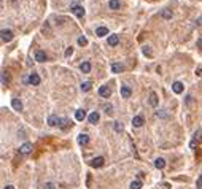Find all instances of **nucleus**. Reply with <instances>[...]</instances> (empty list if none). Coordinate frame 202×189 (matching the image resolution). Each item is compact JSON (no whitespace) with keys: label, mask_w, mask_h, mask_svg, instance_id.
Segmentation results:
<instances>
[{"label":"nucleus","mask_w":202,"mask_h":189,"mask_svg":"<svg viewBox=\"0 0 202 189\" xmlns=\"http://www.w3.org/2000/svg\"><path fill=\"white\" fill-rule=\"evenodd\" d=\"M2 41H5V43H8V41H11L13 40V32L11 30H8V29H2Z\"/></svg>","instance_id":"f257e3e1"},{"label":"nucleus","mask_w":202,"mask_h":189,"mask_svg":"<svg viewBox=\"0 0 202 189\" xmlns=\"http://www.w3.org/2000/svg\"><path fill=\"white\" fill-rule=\"evenodd\" d=\"M110 94H111V89L108 86H100L99 87V96H102V97H107L108 99L110 97Z\"/></svg>","instance_id":"f03ea898"},{"label":"nucleus","mask_w":202,"mask_h":189,"mask_svg":"<svg viewBox=\"0 0 202 189\" xmlns=\"http://www.w3.org/2000/svg\"><path fill=\"white\" fill-rule=\"evenodd\" d=\"M72 13H73L75 16H78V18H83V16H85V8L78 7V5H76V7L72 8Z\"/></svg>","instance_id":"7ed1b4c3"},{"label":"nucleus","mask_w":202,"mask_h":189,"mask_svg":"<svg viewBox=\"0 0 202 189\" xmlns=\"http://www.w3.org/2000/svg\"><path fill=\"white\" fill-rule=\"evenodd\" d=\"M29 83L32 86H38L40 84V76H38L37 73H30V76H29Z\"/></svg>","instance_id":"20e7f679"},{"label":"nucleus","mask_w":202,"mask_h":189,"mask_svg":"<svg viewBox=\"0 0 202 189\" xmlns=\"http://www.w3.org/2000/svg\"><path fill=\"white\" fill-rule=\"evenodd\" d=\"M118 43H120V35H116V33L108 35V44H110V46H116Z\"/></svg>","instance_id":"39448f33"},{"label":"nucleus","mask_w":202,"mask_h":189,"mask_svg":"<svg viewBox=\"0 0 202 189\" xmlns=\"http://www.w3.org/2000/svg\"><path fill=\"white\" fill-rule=\"evenodd\" d=\"M30 151H32V143H24V145L19 148V153H21V154H29Z\"/></svg>","instance_id":"423d86ee"},{"label":"nucleus","mask_w":202,"mask_h":189,"mask_svg":"<svg viewBox=\"0 0 202 189\" xmlns=\"http://www.w3.org/2000/svg\"><path fill=\"white\" fill-rule=\"evenodd\" d=\"M131 94H132V91H131V87H129V86H121V97L129 99V97H131Z\"/></svg>","instance_id":"0eeeda50"},{"label":"nucleus","mask_w":202,"mask_h":189,"mask_svg":"<svg viewBox=\"0 0 202 189\" xmlns=\"http://www.w3.org/2000/svg\"><path fill=\"white\" fill-rule=\"evenodd\" d=\"M132 126L134 127H142L143 126V118L142 116H134L132 118Z\"/></svg>","instance_id":"6e6552de"},{"label":"nucleus","mask_w":202,"mask_h":189,"mask_svg":"<svg viewBox=\"0 0 202 189\" xmlns=\"http://www.w3.org/2000/svg\"><path fill=\"white\" fill-rule=\"evenodd\" d=\"M172 89H173V92H175V94H182L183 92V84L180 81H175L172 84Z\"/></svg>","instance_id":"1a4fd4ad"},{"label":"nucleus","mask_w":202,"mask_h":189,"mask_svg":"<svg viewBox=\"0 0 202 189\" xmlns=\"http://www.w3.org/2000/svg\"><path fill=\"white\" fill-rule=\"evenodd\" d=\"M11 107H13L16 111H21L22 110V102L19 99H13V100H11Z\"/></svg>","instance_id":"9d476101"},{"label":"nucleus","mask_w":202,"mask_h":189,"mask_svg":"<svg viewBox=\"0 0 202 189\" xmlns=\"http://www.w3.org/2000/svg\"><path fill=\"white\" fill-rule=\"evenodd\" d=\"M91 165H92V167H96V169L102 167V165H104V157H100V156H99V157L92 159V160H91Z\"/></svg>","instance_id":"9b49d317"},{"label":"nucleus","mask_w":202,"mask_h":189,"mask_svg":"<svg viewBox=\"0 0 202 189\" xmlns=\"http://www.w3.org/2000/svg\"><path fill=\"white\" fill-rule=\"evenodd\" d=\"M96 35H97V37H105V35H108V29H107V27H104V26H100V27H97Z\"/></svg>","instance_id":"f8f14e48"},{"label":"nucleus","mask_w":202,"mask_h":189,"mask_svg":"<svg viewBox=\"0 0 202 189\" xmlns=\"http://www.w3.org/2000/svg\"><path fill=\"white\" fill-rule=\"evenodd\" d=\"M150 105L151 107H158V96H156V92H150Z\"/></svg>","instance_id":"ddd939ff"},{"label":"nucleus","mask_w":202,"mask_h":189,"mask_svg":"<svg viewBox=\"0 0 202 189\" xmlns=\"http://www.w3.org/2000/svg\"><path fill=\"white\" fill-rule=\"evenodd\" d=\"M72 124V122L69 121V119H65V118H59V127H61V129H67V127H69Z\"/></svg>","instance_id":"4468645a"},{"label":"nucleus","mask_w":202,"mask_h":189,"mask_svg":"<svg viewBox=\"0 0 202 189\" xmlns=\"http://www.w3.org/2000/svg\"><path fill=\"white\" fill-rule=\"evenodd\" d=\"M35 60L37 62H45V60H46V54L43 51H37L35 53Z\"/></svg>","instance_id":"2eb2a0df"},{"label":"nucleus","mask_w":202,"mask_h":189,"mask_svg":"<svg viewBox=\"0 0 202 189\" xmlns=\"http://www.w3.org/2000/svg\"><path fill=\"white\" fill-rule=\"evenodd\" d=\"M88 142H89V137L86 133H80V135H78V143L80 145H88Z\"/></svg>","instance_id":"dca6fc26"},{"label":"nucleus","mask_w":202,"mask_h":189,"mask_svg":"<svg viewBox=\"0 0 202 189\" xmlns=\"http://www.w3.org/2000/svg\"><path fill=\"white\" fill-rule=\"evenodd\" d=\"M75 118H76V121H83V119L86 118V111L85 110H76Z\"/></svg>","instance_id":"f3484780"},{"label":"nucleus","mask_w":202,"mask_h":189,"mask_svg":"<svg viewBox=\"0 0 202 189\" xmlns=\"http://www.w3.org/2000/svg\"><path fill=\"white\" fill-rule=\"evenodd\" d=\"M154 167H156V169H164V167H166V160L164 159H161V157H158V159H156L154 160Z\"/></svg>","instance_id":"a211bd4d"},{"label":"nucleus","mask_w":202,"mask_h":189,"mask_svg":"<svg viewBox=\"0 0 202 189\" xmlns=\"http://www.w3.org/2000/svg\"><path fill=\"white\" fill-rule=\"evenodd\" d=\"M97 121H99V113L97 111H92V113L89 114V122H91V124H96Z\"/></svg>","instance_id":"6ab92c4d"},{"label":"nucleus","mask_w":202,"mask_h":189,"mask_svg":"<svg viewBox=\"0 0 202 189\" xmlns=\"http://www.w3.org/2000/svg\"><path fill=\"white\" fill-rule=\"evenodd\" d=\"M48 124L49 126H57L59 124V118H57V116H54V114H51L48 118Z\"/></svg>","instance_id":"aec40b11"},{"label":"nucleus","mask_w":202,"mask_h":189,"mask_svg":"<svg viewBox=\"0 0 202 189\" xmlns=\"http://www.w3.org/2000/svg\"><path fill=\"white\" fill-rule=\"evenodd\" d=\"M80 69H81L83 73H89V72H91V64H89V62H83L80 65Z\"/></svg>","instance_id":"412c9836"},{"label":"nucleus","mask_w":202,"mask_h":189,"mask_svg":"<svg viewBox=\"0 0 202 189\" xmlns=\"http://www.w3.org/2000/svg\"><path fill=\"white\" fill-rule=\"evenodd\" d=\"M108 7H110L111 10H120L121 5H120V2H118V0H110V2H108Z\"/></svg>","instance_id":"4be33fe9"},{"label":"nucleus","mask_w":202,"mask_h":189,"mask_svg":"<svg viewBox=\"0 0 202 189\" xmlns=\"http://www.w3.org/2000/svg\"><path fill=\"white\" fill-rule=\"evenodd\" d=\"M111 72H113V73H121V72H123V65L121 64H113V65H111Z\"/></svg>","instance_id":"5701e85b"},{"label":"nucleus","mask_w":202,"mask_h":189,"mask_svg":"<svg viewBox=\"0 0 202 189\" xmlns=\"http://www.w3.org/2000/svg\"><path fill=\"white\" fill-rule=\"evenodd\" d=\"M161 16H162V18H166V19H170L172 18V11L170 10H162L161 11Z\"/></svg>","instance_id":"b1692460"},{"label":"nucleus","mask_w":202,"mask_h":189,"mask_svg":"<svg viewBox=\"0 0 202 189\" xmlns=\"http://www.w3.org/2000/svg\"><path fill=\"white\" fill-rule=\"evenodd\" d=\"M104 111H105L107 114H111V113H113V107H111L110 103H105L104 105Z\"/></svg>","instance_id":"393cba45"},{"label":"nucleus","mask_w":202,"mask_h":189,"mask_svg":"<svg viewBox=\"0 0 202 189\" xmlns=\"http://www.w3.org/2000/svg\"><path fill=\"white\" fill-rule=\"evenodd\" d=\"M89 89H91V83L89 81H85V83H81V91H89Z\"/></svg>","instance_id":"a878e982"},{"label":"nucleus","mask_w":202,"mask_h":189,"mask_svg":"<svg viewBox=\"0 0 202 189\" xmlns=\"http://www.w3.org/2000/svg\"><path fill=\"white\" fill-rule=\"evenodd\" d=\"M140 187H142V183H140L138 180H135V181L131 183V189H140Z\"/></svg>","instance_id":"bb28decb"},{"label":"nucleus","mask_w":202,"mask_h":189,"mask_svg":"<svg viewBox=\"0 0 202 189\" xmlns=\"http://www.w3.org/2000/svg\"><path fill=\"white\" fill-rule=\"evenodd\" d=\"M113 129H115L116 132H121V130H123V124H121V122H118V121H115V122H113Z\"/></svg>","instance_id":"cd10ccee"},{"label":"nucleus","mask_w":202,"mask_h":189,"mask_svg":"<svg viewBox=\"0 0 202 189\" xmlns=\"http://www.w3.org/2000/svg\"><path fill=\"white\" fill-rule=\"evenodd\" d=\"M8 81H10V80H8V75L5 73V72H2V84H3V86H7V84H8Z\"/></svg>","instance_id":"c85d7f7f"},{"label":"nucleus","mask_w":202,"mask_h":189,"mask_svg":"<svg viewBox=\"0 0 202 189\" xmlns=\"http://www.w3.org/2000/svg\"><path fill=\"white\" fill-rule=\"evenodd\" d=\"M142 51H143V54H145V56H148V57H151V56H153V53H151L150 46H143V49H142Z\"/></svg>","instance_id":"c756f323"},{"label":"nucleus","mask_w":202,"mask_h":189,"mask_svg":"<svg viewBox=\"0 0 202 189\" xmlns=\"http://www.w3.org/2000/svg\"><path fill=\"white\" fill-rule=\"evenodd\" d=\"M156 118H167V113H164V110L156 111Z\"/></svg>","instance_id":"7c9ffc66"},{"label":"nucleus","mask_w":202,"mask_h":189,"mask_svg":"<svg viewBox=\"0 0 202 189\" xmlns=\"http://www.w3.org/2000/svg\"><path fill=\"white\" fill-rule=\"evenodd\" d=\"M78 43H80L81 46H85V44H88V40H86V37H80V38H78Z\"/></svg>","instance_id":"2f4dec72"},{"label":"nucleus","mask_w":202,"mask_h":189,"mask_svg":"<svg viewBox=\"0 0 202 189\" xmlns=\"http://www.w3.org/2000/svg\"><path fill=\"white\" fill-rule=\"evenodd\" d=\"M196 184H197V189H202V175L197 178V183H196Z\"/></svg>","instance_id":"473e14b6"},{"label":"nucleus","mask_w":202,"mask_h":189,"mask_svg":"<svg viewBox=\"0 0 202 189\" xmlns=\"http://www.w3.org/2000/svg\"><path fill=\"white\" fill-rule=\"evenodd\" d=\"M45 189H56V186L53 183H46V184H45Z\"/></svg>","instance_id":"72a5a7b5"},{"label":"nucleus","mask_w":202,"mask_h":189,"mask_svg":"<svg viewBox=\"0 0 202 189\" xmlns=\"http://www.w3.org/2000/svg\"><path fill=\"white\" fill-rule=\"evenodd\" d=\"M72 53H73V49H72V48H67V51H65V57L72 56Z\"/></svg>","instance_id":"f704fd0d"},{"label":"nucleus","mask_w":202,"mask_h":189,"mask_svg":"<svg viewBox=\"0 0 202 189\" xmlns=\"http://www.w3.org/2000/svg\"><path fill=\"white\" fill-rule=\"evenodd\" d=\"M191 102H193V97L191 96H186V105H191Z\"/></svg>","instance_id":"c9c22d12"},{"label":"nucleus","mask_w":202,"mask_h":189,"mask_svg":"<svg viewBox=\"0 0 202 189\" xmlns=\"http://www.w3.org/2000/svg\"><path fill=\"white\" fill-rule=\"evenodd\" d=\"M197 46L202 49V38H199V40H197Z\"/></svg>","instance_id":"e433bc0d"},{"label":"nucleus","mask_w":202,"mask_h":189,"mask_svg":"<svg viewBox=\"0 0 202 189\" xmlns=\"http://www.w3.org/2000/svg\"><path fill=\"white\" fill-rule=\"evenodd\" d=\"M196 24H197V26H202V18H199L197 21H196Z\"/></svg>","instance_id":"4c0bfd02"},{"label":"nucleus","mask_w":202,"mask_h":189,"mask_svg":"<svg viewBox=\"0 0 202 189\" xmlns=\"http://www.w3.org/2000/svg\"><path fill=\"white\" fill-rule=\"evenodd\" d=\"M3 189H14V187H13V186H5Z\"/></svg>","instance_id":"58836bf2"},{"label":"nucleus","mask_w":202,"mask_h":189,"mask_svg":"<svg viewBox=\"0 0 202 189\" xmlns=\"http://www.w3.org/2000/svg\"><path fill=\"white\" fill-rule=\"evenodd\" d=\"M197 75H202V70H199V72H197Z\"/></svg>","instance_id":"ea45409f"}]
</instances>
